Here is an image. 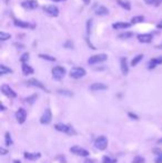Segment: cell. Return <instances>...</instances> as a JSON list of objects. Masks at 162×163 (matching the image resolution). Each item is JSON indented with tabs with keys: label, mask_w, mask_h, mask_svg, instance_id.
I'll list each match as a JSON object with an SVG mask.
<instances>
[{
	"label": "cell",
	"mask_w": 162,
	"mask_h": 163,
	"mask_svg": "<svg viewBox=\"0 0 162 163\" xmlns=\"http://www.w3.org/2000/svg\"><path fill=\"white\" fill-rule=\"evenodd\" d=\"M131 23H129V22H122V21H119V22H115L113 25H112V28L113 29H127V28H130L131 27Z\"/></svg>",
	"instance_id": "18"
},
{
	"label": "cell",
	"mask_w": 162,
	"mask_h": 163,
	"mask_svg": "<svg viewBox=\"0 0 162 163\" xmlns=\"http://www.w3.org/2000/svg\"><path fill=\"white\" fill-rule=\"evenodd\" d=\"M52 1H55V2H61V1H64V0H52Z\"/></svg>",
	"instance_id": "45"
},
{
	"label": "cell",
	"mask_w": 162,
	"mask_h": 163,
	"mask_svg": "<svg viewBox=\"0 0 162 163\" xmlns=\"http://www.w3.org/2000/svg\"><path fill=\"white\" fill-rule=\"evenodd\" d=\"M120 67H121V72L122 75H127L129 73V66H128V62H127V58H122L120 59Z\"/></svg>",
	"instance_id": "16"
},
{
	"label": "cell",
	"mask_w": 162,
	"mask_h": 163,
	"mask_svg": "<svg viewBox=\"0 0 162 163\" xmlns=\"http://www.w3.org/2000/svg\"><path fill=\"white\" fill-rule=\"evenodd\" d=\"M58 93L60 94H64V96H72L73 93L71 91H68V90H58Z\"/></svg>",
	"instance_id": "33"
},
{
	"label": "cell",
	"mask_w": 162,
	"mask_h": 163,
	"mask_svg": "<svg viewBox=\"0 0 162 163\" xmlns=\"http://www.w3.org/2000/svg\"><path fill=\"white\" fill-rule=\"evenodd\" d=\"M142 59H143V54H138V56H136V57L132 59V61H131V66H132V67H136Z\"/></svg>",
	"instance_id": "24"
},
{
	"label": "cell",
	"mask_w": 162,
	"mask_h": 163,
	"mask_svg": "<svg viewBox=\"0 0 162 163\" xmlns=\"http://www.w3.org/2000/svg\"><path fill=\"white\" fill-rule=\"evenodd\" d=\"M85 163H93V161H92V160H89V159H88V160H85Z\"/></svg>",
	"instance_id": "42"
},
{
	"label": "cell",
	"mask_w": 162,
	"mask_h": 163,
	"mask_svg": "<svg viewBox=\"0 0 162 163\" xmlns=\"http://www.w3.org/2000/svg\"><path fill=\"white\" fill-rule=\"evenodd\" d=\"M21 69H22V72H23V75H32V73L34 72V68L30 67L29 64H27V63H22Z\"/></svg>",
	"instance_id": "20"
},
{
	"label": "cell",
	"mask_w": 162,
	"mask_h": 163,
	"mask_svg": "<svg viewBox=\"0 0 162 163\" xmlns=\"http://www.w3.org/2000/svg\"><path fill=\"white\" fill-rule=\"evenodd\" d=\"M64 47H66V48H73V43L70 41H67L64 43Z\"/></svg>",
	"instance_id": "36"
},
{
	"label": "cell",
	"mask_w": 162,
	"mask_h": 163,
	"mask_svg": "<svg viewBox=\"0 0 162 163\" xmlns=\"http://www.w3.org/2000/svg\"><path fill=\"white\" fill-rule=\"evenodd\" d=\"M158 142H159V143H162V139H161V140H159Z\"/></svg>",
	"instance_id": "48"
},
{
	"label": "cell",
	"mask_w": 162,
	"mask_h": 163,
	"mask_svg": "<svg viewBox=\"0 0 162 163\" xmlns=\"http://www.w3.org/2000/svg\"><path fill=\"white\" fill-rule=\"evenodd\" d=\"M102 163H117V160L111 159L110 156H103Z\"/></svg>",
	"instance_id": "32"
},
{
	"label": "cell",
	"mask_w": 162,
	"mask_h": 163,
	"mask_svg": "<svg viewBox=\"0 0 162 163\" xmlns=\"http://www.w3.org/2000/svg\"><path fill=\"white\" fill-rule=\"evenodd\" d=\"M94 146H96V149H98V150H106L108 146V139L104 137V135H100L99 138L96 139V141H94Z\"/></svg>",
	"instance_id": "3"
},
{
	"label": "cell",
	"mask_w": 162,
	"mask_h": 163,
	"mask_svg": "<svg viewBox=\"0 0 162 163\" xmlns=\"http://www.w3.org/2000/svg\"><path fill=\"white\" fill-rule=\"evenodd\" d=\"M157 28H158V29H162V20L159 21V22H158V25H157Z\"/></svg>",
	"instance_id": "41"
},
{
	"label": "cell",
	"mask_w": 162,
	"mask_h": 163,
	"mask_svg": "<svg viewBox=\"0 0 162 163\" xmlns=\"http://www.w3.org/2000/svg\"><path fill=\"white\" fill-rule=\"evenodd\" d=\"M29 57H30V54L28 53V52H25V53L20 57V61H21L22 63H26L27 61L29 60Z\"/></svg>",
	"instance_id": "31"
},
{
	"label": "cell",
	"mask_w": 162,
	"mask_h": 163,
	"mask_svg": "<svg viewBox=\"0 0 162 163\" xmlns=\"http://www.w3.org/2000/svg\"><path fill=\"white\" fill-rule=\"evenodd\" d=\"M13 23L16 27H19V28H23V29H28V28H34V26H31L29 22H26V21H21L19 19H13Z\"/></svg>",
	"instance_id": "17"
},
{
	"label": "cell",
	"mask_w": 162,
	"mask_h": 163,
	"mask_svg": "<svg viewBox=\"0 0 162 163\" xmlns=\"http://www.w3.org/2000/svg\"><path fill=\"white\" fill-rule=\"evenodd\" d=\"M144 20V17L143 16H134V17L131 19V25H136V23H139V22H142Z\"/></svg>",
	"instance_id": "25"
},
{
	"label": "cell",
	"mask_w": 162,
	"mask_h": 163,
	"mask_svg": "<svg viewBox=\"0 0 162 163\" xmlns=\"http://www.w3.org/2000/svg\"><path fill=\"white\" fill-rule=\"evenodd\" d=\"M94 12H96V15L97 16H107V15H109V10H108V8H106L104 6H99V7H97V8L94 9Z\"/></svg>",
	"instance_id": "19"
},
{
	"label": "cell",
	"mask_w": 162,
	"mask_h": 163,
	"mask_svg": "<svg viewBox=\"0 0 162 163\" xmlns=\"http://www.w3.org/2000/svg\"><path fill=\"white\" fill-rule=\"evenodd\" d=\"M161 63H162V57H157V58L151 59L149 62H148V69L152 70V69H154L157 66L161 64Z\"/></svg>",
	"instance_id": "14"
},
{
	"label": "cell",
	"mask_w": 162,
	"mask_h": 163,
	"mask_svg": "<svg viewBox=\"0 0 162 163\" xmlns=\"http://www.w3.org/2000/svg\"><path fill=\"white\" fill-rule=\"evenodd\" d=\"M162 4V0H157V1H155V7H159V6H160V4Z\"/></svg>",
	"instance_id": "40"
},
{
	"label": "cell",
	"mask_w": 162,
	"mask_h": 163,
	"mask_svg": "<svg viewBox=\"0 0 162 163\" xmlns=\"http://www.w3.org/2000/svg\"><path fill=\"white\" fill-rule=\"evenodd\" d=\"M55 129L57 131H60V132H63L66 134H69V135H76L77 132L76 130L73 129L71 126H67V124H63V123H57L55 126Z\"/></svg>",
	"instance_id": "1"
},
{
	"label": "cell",
	"mask_w": 162,
	"mask_h": 163,
	"mask_svg": "<svg viewBox=\"0 0 162 163\" xmlns=\"http://www.w3.org/2000/svg\"><path fill=\"white\" fill-rule=\"evenodd\" d=\"M4 141H6V144H7L8 146L12 145V144H13V141H12L11 135H10V133H9V132H6V135H4Z\"/></svg>",
	"instance_id": "26"
},
{
	"label": "cell",
	"mask_w": 162,
	"mask_h": 163,
	"mask_svg": "<svg viewBox=\"0 0 162 163\" xmlns=\"http://www.w3.org/2000/svg\"><path fill=\"white\" fill-rule=\"evenodd\" d=\"M23 155H25V158H26L27 160H30V161L37 160V159H39V158L41 156L40 153H30V152H25Z\"/></svg>",
	"instance_id": "21"
},
{
	"label": "cell",
	"mask_w": 162,
	"mask_h": 163,
	"mask_svg": "<svg viewBox=\"0 0 162 163\" xmlns=\"http://www.w3.org/2000/svg\"><path fill=\"white\" fill-rule=\"evenodd\" d=\"M39 58L43 59V60H47V61H55V57H51V56H49V54H43V53H40L39 54Z\"/></svg>",
	"instance_id": "27"
},
{
	"label": "cell",
	"mask_w": 162,
	"mask_h": 163,
	"mask_svg": "<svg viewBox=\"0 0 162 163\" xmlns=\"http://www.w3.org/2000/svg\"><path fill=\"white\" fill-rule=\"evenodd\" d=\"M155 163H162V153L158 154V156L155 158Z\"/></svg>",
	"instance_id": "35"
},
{
	"label": "cell",
	"mask_w": 162,
	"mask_h": 163,
	"mask_svg": "<svg viewBox=\"0 0 162 163\" xmlns=\"http://www.w3.org/2000/svg\"><path fill=\"white\" fill-rule=\"evenodd\" d=\"M21 7L27 10H34V9L38 8V2L36 0H25L21 2Z\"/></svg>",
	"instance_id": "9"
},
{
	"label": "cell",
	"mask_w": 162,
	"mask_h": 163,
	"mask_svg": "<svg viewBox=\"0 0 162 163\" xmlns=\"http://www.w3.org/2000/svg\"><path fill=\"white\" fill-rule=\"evenodd\" d=\"M16 119H17L18 123H20V124L25 123V121H26V119H27L26 110H25L23 108L18 109V111L16 112Z\"/></svg>",
	"instance_id": "10"
},
{
	"label": "cell",
	"mask_w": 162,
	"mask_h": 163,
	"mask_svg": "<svg viewBox=\"0 0 162 163\" xmlns=\"http://www.w3.org/2000/svg\"><path fill=\"white\" fill-rule=\"evenodd\" d=\"M7 73H12V70L10 68L6 67L4 64H0V75H4Z\"/></svg>",
	"instance_id": "23"
},
{
	"label": "cell",
	"mask_w": 162,
	"mask_h": 163,
	"mask_svg": "<svg viewBox=\"0 0 162 163\" xmlns=\"http://www.w3.org/2000/svg\"><path fill=\"white\" fill-rule=\"evenodd\" d=\"M108 86L107 84L100 83V82H96L90 86V90L91 91H103V90H107Z\"/></svg>",
	"instance_id": "15"
},
{
	"label": "cell",
	"mask_w": 162,
	"mask_h": 163,
	"mask_svg": "<svg viewBox=\"0 0 162 163\" xmlns=\"http://www.w3.org/2000/svg\"><path fill=\"white\" fill-rule=\"evenodd\" d=\"M1 110H2V111H4V110H6V108H4V105H1Z\"/></svg>",
	"instance_id": "46"
},
{
	"label": "cell",
	"mask_w": 162,
	"mask_h": 163,
	"mask_svg": "<svg viewBox=\"0 0 162 163\" xmlns=\"http://www.w3.org/2000/svg\"><path fill=\"white\" fill-rule=\"evenodd\" d=\"M37 98H38V94H32L29 98H26V102H28L29 105H32L34 101L37 100Z\"/></svg>",
	"instance_id": "29"
},
{
	"label": "cell",
	"mask_w": 162,
	"mask_h": 163,
	"mask_svg": "<svg viewBox=\"0 0 162 163\" xmlns=\"http://www.w3.org/2000/svg\"><path fill=\"white\" fill-rule=\"evenodd\" d=\"M43 11H46L48 15H50L52 17H58V15H59V9L55 6H45Z\"/></svg>",
	"instance_id": "11"
},
{
	"label": "cell",
	"mask_w": 162,
	"mask_h": 163,
	"mask_svg": "<svg viewBox=\"0 0 162 163\" xmlns=\"http://www.w3.org/2000/svg\"><path fill=\"white\" fill-rule=\"evenodd\" d=\"M51 120H52L51 110H50V109H47V110L45 111V113L41 115V118H40V123L46 126V124H49V123L51 122Z\"/></svg>",
	"instance_id": "7"
},
{
	"label": "cell",
	"mask_w": 162,
	"mask_h": 163,
	"mask_svg": "<svg viewBox=\"0 0 162 163\" xmlns=\"http://www.w3.org/2000/svg\"><path fill=\"white\" fill-rule=\"evenodd\" d=\"M85 70L83 68L81 67H76L71 69V71H70V77L73 78V79H81V78H83L85 75Z\"/></svg>",
	"instance_id": "5"
},
{
	"label": "cell",
	"mask_w": 162,
	"mask_h": 163,
	"mask_svg": "<svg viewBox=\"0 0 162 163\" xmlns=\"http://www.w3.org/2000/svg\"><path fill=\"white\" fill-rule=\"evenodd\" d=\"M4 2H6V4H8V1H9V0H4Z\"/></svg>",
	"instance_id": "47"
},
{
	"label": "cell",
	"mask_w": 162,
	"mask_h": 163,
	"mask_svg": "<svg viewBox=\"0 0 162 163\" xmlns=\"http://www.w3.org/2000/svg\"><path fill=\"white\" fill-rule=\"evenodd\" d=\"M129 117H131V119H134V120H138L139 118H138V115H136V114H133V113L129 112Z\"/></svg>",
	"instance_id": "39"
},
{
	"label": "cell",
	"mask_w": 162,
	"mask_h": 163,
	"mask_svg": "<svg viewBox=\"0 0 162 163\" xmlns=\"http://www.w3.org/2000/svg\"><path fill=\"white\" fill-rule=\"evenodd\" d=\"M10 38H11V36L9 34H7V32H4V31L0 32V41L1 42H4L6 40H9Z\"/></svg>",
	"instance_id": "28"
},
{
	"label": "cell",
	"mask_w": 162,
	"mask_h": 163,
	"mask_svg": "<svg viewBox=\"0 0 162 163\" xmlns=\"http://www.w3.org/2000/svg\"><path fill=\"white\" fill-rule=\"evenodd\" d=\"M117 2H118L120 7H122L126 10H131V4L129 1H127V0H118Z\"/></svg>",
	"instance_id": "22"
},
{
	"label": "cell",
	"mask_w": 162,
	"mask_h": 163,
	"mask_svg": "<svg viewBox=\"0 0 162 163\" xmlns=\"http://www.w3.org/2000/svg\"><path fill=\"white\" fill-rule=\"evenodd\" d=\"M7 153H8V152H7V150H6L4 148H0V154L6 155V154H7Z\"/></svg>",
	"instance_id": "37"
},
{
	"label": "cell",
	"mask_w": 162,
	"mask_h": 163,
	"mask_svg": "<svg viewBox=\"0 0 162 163\" xmlns=\"http://www.w3.org/2000/svg\"><path fill=\"white\" fill-rule=\"evenodd\" d=\"M133 36L132 32H123V34H119V38L120 39H129Z\"/></svg>",
	"instance_id": "30"
},
{
	"label": "cell",
	"mask_w": 162,
	"mask_h": 163,
	"mask_svg": "<svg viewBox=\"0 0 162 163\" xmlns=\"http://www.w3.org/2000/svg\"><path fill=\"white\" fill-rule=\"evenodd\" d=\"M83 2H85V4H90V0H82Z\"/></svg>",
	"instance_id": "43"
},
{
	"label": "cell",
	"mask_w": 162,
	"mask_h": 163,
	"mask_svg": "<svg viewBox=\"0 0 162 163\" xmlns=\"http://www.w3.org/2000/svg\"><path fill=\"white\" fill-rule=\"evenodd\" d=\"M155 1H157V0H144V2L147 4H155Z\"/></svg>",
	"instance_id": "38"
},
{
	"label": "cell",
	"mask_w": 162,
	"mask_h": 163,
	"mask_svg": "<svg viewBox=\"0 0 162 163\" xmlns=\"http://www.w3.org/2000/svg\"><path fill=\"white\" fill-rule=\"evenodd\" d=\"M27 84L29 86V87H34V88H39V89H42V90H45V91H47V89H46V87L43 86L39 80L37 79H30L27 81Z\"/></svg>",
	"instance_id": "13"
},
{
	"label": "cell",
	"mask_w": 162,
	"mask_h": 163,
	"mask_svg": "<svg viewBox=\"0 0 162 163\" xmlns=\"http://www.w3.org/2000/svg\"><path fill=\"white\" fill-rule=\"evenodd\" d=\"M70 152L76 155H79V156H89V151H87L83 148H80V146L77 145L70 148Z\"/></svg>",
	"instance_id": "6"
},
{
	"label": "cell",
	"mask_w": 162,
	"mask_h": 163,
	"mask_svg": "<svg viewBox=\"0 0 162 163\" xmlns=\"http://www.w3.org/2000/svg\"><path fill=\"white\" fill-rule=\"evenodd\" d=\"M12 163H21V162H20V161H19V160H13V161H12Z\"/></svg>",
	"instance_id": "44"
},
{
	"label": "cell",
	"mask_w": 162,
	"mask_h": 163,
	"mask_svg": "<svg viewBox=\"0 0 162 163\" xmlns=\"http://www.w3.org/2000/svg\"><path fill=\"white\" fill-rule=\"evenodd\" d=\"M66 75V69L63 67H60V66H57L52 69V78L55 80H61Z\"/></svg>",
	"instance_id": "4"
},
{
	"label": "cell",
	"mask_w": 162,
	"mask_h": 163,
	"mask_svg": "<svg viewBox=\"0 0 162 163\" xmlns=\"http://www.w3.org/2000/svg\"><path fill=\"white\" fill-rule=\"evenodd\" d=\"M132 163H144V159H143L142 156H136V158L133 159Z\"/></svg>",
	"instance_id": "34"
},
{
	"label": "cell",
	"mask_w": 162,
	"mask_h": 163,
	"mask_svg": "<svg viewBox=\"0 0 162 163\" xmlns=\"http://www.w3.org/2000/svg\"><path fill=\"white\" fill-rule=\"evenodd\" d=\"M138 40L142 43H149L152 41L153 39V34H138Z\"/></svg>",
	"instance_id": "12"
},
{
	"label": "cell",
	"mask_w": 162,
	"mask_h": 163,
	"mask_svg": "<svg viewBox=\"0 0 162 163\" xmlns=\"http://www.w3.org/2000/svg\"><path fill=\"white\" fill-rule=\"evenodd\" d=\"M106 60H108V56L106 53L94 54L88 59V64H97L100 62H104Z\"/></svg>",
	"instance_id": "2"
},
{
	"label": "cell",
	"mask_w": 162,
	"mask_h": 163,
	"mask_svg": "<svg viewBox=\"0 0 162 163\" xmlns=\"http://www.w3.org/2000/svg\"><path fill=\"white\" fill-rule=\"evenodd\" d=\"M1 92L4 93V96H7L8 98H11V99H13V98L17 96L16 91H13L12 88H10V87L7 86V84H2V86H1Z\"/></svg>",
	"instance_id": "8"
}]
</instances>
